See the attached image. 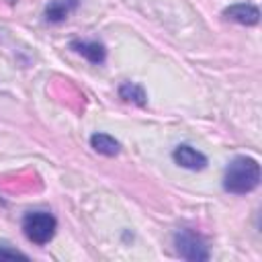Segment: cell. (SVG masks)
<instances>
[{"instance_id": "1", "label": "cell", "mask_w": 262, "mask_h": 262, "mask_svg": "<svg viewBox=\"0 0 262 262\" xmlns=\"http://www.w3.org/2000/svg\"><path fill=\"white\" fill-rule=\"evenodd\" d=\"M262 170L256 158L235 156L223 172V190L229 194H248L260 186Z\"/></svg>"}, {"instance_id": "2", "label": "cell", "mask_w": 262, "mask_h": 262, "mask_svg": "<svg viewBox=\"0 0 262 262\" xmlns=\"http://www.w3.org/2000/svg\"><path fill=\"white\" fill-rule=\"evenodd\" d=\"M57 231V219L49 211H31L23 217V233L35 246H45Z\"/></svg>"}, {"instance_id": "3", "label": "cell", "mask_w": 262, "mask_h": 262, "mask_svg": "<svg viewBox=\"0 0 262 262\" xmlns=\"http://www.w3.org/2000/svg\"><path fill=\"white\" fill-rule=\"evenodd\" d=\"M174 248L180 258L190 260V262H207L211 258L207 244L192 229H178L174 233Z\"/></svg>"}, {"instance_id": "4", "label": "cell", "mask_w": 262, "mask_h": 262, "mask_svg": "<svg viewBox=\"0 0 262 262\" xmlns=\"http://www.w3.org/2000/svg\"><path fill=\"white\" fill-rule=\"evenodd\" d=\"M172 160H174L176 166H180V168H184V170H190V172L205 170L207 164H209L207 156H205L203 151L194 149V147L188 145V143L176 145V147L172 149Z\"/></svg>"}, {"instance_id": "5", "label": "cell", "mask_w": 262, "mask_h": 262, "mask_svg": "<svg viewBox=\"0 0 262 262\" xmlns=\"http://www.w3.org/2000/svg\"><path fill=\"white\" fill-rule=\"evenodd\" d=\"M223 16L231 23L244 25V27H254L260 23V10L256 4L250 2H237V4H229L227 8H223Z\"/></svg>"}, {"instance_id": "6", "label": "cell", "mask_w": 262, "mask_h": 262, "mask_svg": "<svg viewBox=\"0 0 262 262\" xmlns=\"http://www.w3.org/2000/svg\"><path fill=\"white\" fill-rule=\"evenodd\" d=\"M70 49L74 53L82 55L84 59H88L94 66H100L106 59V47L100 41H80V39H74V41H70Z\"/></svg>"}, {"instance_id": "7", "label": "cell", "mask_w": 262, "mask_h": 262, "mask_svg": "<svg viewBox=\"0 0 262 262\" xmlns=\"http://www.w3.org/2000/svg\"><path fill=\"white\" fill-rule=\"evenodd\" d=\"M78 4H80V0H51L45 6L43 16L49 25H59L78 8Z\"/></svg>"}, {"instance_id": "8", "label": "cell", "mask_w": 262, "mask_h": 262, "mask_svg": "<svg viewBox=\"0 0 262 262\" xmlns=\"http://www.w3.org/2000/svg\"><path fill=\"white\" fill-rule=\"evenodd\" d=\"M90 147H92L96 154L106 156V158H115V156H119V151H121V143H119L113 135L102 133V131H96V133L90 135Z\"/></svg>"}, {"instance_id": "9", "label": "cell", "mask_w": 262, "mask_h": 262, "mask_svg": "<svg viewBox=\"0 0 262 262\" xmlns=\"http://www.w3.org/2000/svg\"><path fill=\"white\" fill-rule=\"evenodd\" d=\"M119 96L125 102H131L135 106H145L147 104V94H145L143 86L137 84V82H123L119 86Z\"/></svg>"}, {"instance_id": "10", "label": "cell", "mask_w": 262, "mask_h": 262, "mask_svg": "<svg viewBox=\"0 0 262 262\" xmlns=\"http://www.w3.org/2000/svg\"><path fill=\"white\" fill-rule=\"evenodd\" d=\"M29 260V256L16 248H10L8 244H0V260Z\"/></svg>"}, {"instance_id": "11", "label": "cell", "mask_w": 262, "mask_h": 262, "mask_svg": "<svg viewBox=\"0 0 262 262\" xmlns=\"http://www.w3.org/2000/svg\"><path fill=\"white\" fill-rule=\"evenodd\" d=\"M0 205H4V201H2V199H0Z\"/></svg>"}]
</instances>
